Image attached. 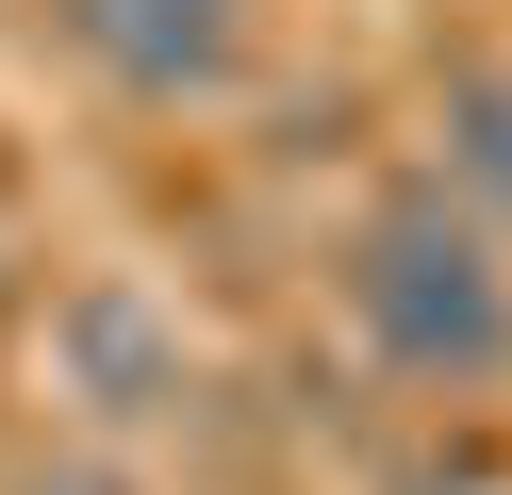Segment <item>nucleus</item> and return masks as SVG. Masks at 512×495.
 Wrapping results in <instances>:
<instances>
[{"label": "nucleus", "mask_w": 512, "mask_h": 495, "mask_svg": "<svg viewBox=\"0 0 512 495\" xmlns=\"http://www.w3.org/2000/svg\"><path fill=\"white\" fill-rule=\"evenodd\" d=\"M430 182L463 198L479 231H512V66H463V83H446V165Z\"/></svg>", "instance_id": "4"}, {"label": "nucleus", "mask_w": 512, "mask_h": 495, "mask_svg": "<svg viewBox=\"0 0 512 495\" xmlns=\"http://www.w3.org/2000/svg\"><path fill=\"white\" fill-rule=\"evenodd\" d=\"M347 314H364V347L397 363V380H430V396L512 380V248L446 182L364 198V231H347Z\"/></svg>", "instance_id": "1"}, {"label": "nucleus", "mask_w": 512, "mask_h": 495, "mask_svg": "<svg viewBox=\"0 0 512 495\" xmlns=\"http://www.w3.org/2000/svg\"><path fill=\"white\" fill-rule=\"evenodd\" d=\"M67 17V50L100 66V83L133 99H215L248 66V0H50Z\"/></svg>", "instance_id": "2"}, {"label": "nucleus", "mask_w": 512, "mask_h": 495, "mask_svg": "<svg viewBox=\"0 0 512 495\" xmlns=\"http://www.w3.org/2000/svg\"><path fill=\"white\" fill-rule=\"evenodd\" d=\"M17 495H133V479H116V462H83V446H67V462H34V479H17Z\"/></svg>", "instance_id": "5"}, {"label": "nucleus", "mask_w": 512, "mask_h": 495, "mask_svg": "<svg viewBox=\"0 0 512 495\" xmlns=\"http://www.w3.org/2000/svg\"><path fill=\"white\" fill-rule=\"evenodd\" d=\"M50 347H67V380H83V413H100V429H149V413L182 396V330L149 314L133 281H83L67 314H50Z\"/></svg>", "instance_id": "3"}]
</instances>
